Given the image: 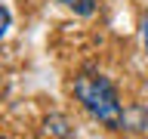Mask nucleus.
Instances as JSON below:
<instances>
[{
  "label": "nucleus",
  "instance_id": "f257e3e1",
  "mask_svg": "<svg viewBox=\"0 0 148 139\" xmlns=\"http://www.w3.org/2000/svg\"><path fill=\"white\" fill-rule=\"evenodd\" d=\"M71 93H74V99H77V105L96 124H102V127H108V130H123L127 108H123V102L117 96V87L102 71H92V68L77 71L74 81H71Z\"/></svg>",
  "mask_w": 148,
  "mask_h": 139
},
{
  "label": "nucleus",
  "instance_id": "7ed1b4c3",
  "mask_svg": "<svg viewBox=\"0 0 148 139\" xmlns=\"http://www.w3.org/2000/svg\"><path fill=\"white\" fill-rule=\"evenodd\" d=\"M59 3H62L65 9H71L74 16H83V19L99 9V0H59Z\"/></svg>",
  "mask_w": 148,
  "mask_h": 139
},
{
  "label": "nucleus",
  "instance_id": "20e7f679",
  "mask_svg": "<svg viewBox=\"0 0 148 139\" xmlns=\"http://www.w3.org/2000/svg\"><path fill=\"white\" fill-rule=\"evenodd\" d=\"M9 25H12V12H9L6 6H0V40H3V37H6Z\"/></svg>",
  "mask_w": 148,
  "mask_h": 139
},
{
  "label": "nucleus",
  "instance_id": "39448f33",
  "mask_svg": "<svg viewBox=\"0 0 148 139\" xmlns=\"http://www.w3.org/2000/svg\"><path fill=\"white\" fill-rule=\"evenodd\" d=\"M139 37H142V50L148 53V6L142 12V22H139Z\"/></svg>",
  "mask_w": 148,
  "mask_h": 139
},
{
  "label": "nucleus",
  "instance_id": "f03ea898",
  "mask_svg": "<svg viewBox=\"0 0 148 139\" xmlns=\"http://www.w3.org/2000/svg\"><path fill=\"white\" fill-rule=\"evenodd\" d=\"M43 130L49 136H74V127H71V120L65 118V114H49L46 124H43Z\"/></svg>",
  "mask_w": 148,
  "mask_h": 139
}]
</instances>
